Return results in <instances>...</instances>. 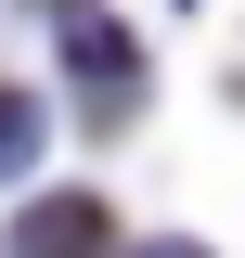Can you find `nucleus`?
Here are the masks:
<instances>
[{
    "label": "nucleus",
    "mask_w": 245,
    "mask_h": 258,
    "mask_svg": "<svg viewBox=\"0 0 245 258\" xmlns=\"http://www.w3.org/2000/svg\"><path fill=\"white\" fill-rule=\"evenodd\" d=\"M65 64H78V103H91V116H129V103H142V39L103 26V13L65 26Z\"/></svg>",
    "instance_id": "1"
},
{
    "label": "nucleus",
    "mask_w": 245,
    "mask_h": 258,
    "mask_svg": "<svg viewBox=\"0 0 245 258\" xmlns=\"http://www.w3.org/2000/svg\"><path fill=\"white\" fill-rule=\"evenodd\" d=\"M13 258H103V207L91 194H39L13 220Z\"/></svg>",
    "instance_id": "2"
},
{
    "label": "nucleus",
    "mask_w": 245,
    "mask_h": 258,
    "mask_svg": "<svg viewBox=\"0 0 245 258\" xmlns=\"http://www.w3.org/2000/svg\"><path fill=\"white\" fill-rule=\"evenodd\" d=\"M39 142H52V116H39V91H13V78H0V194H13V181L39 168Z\"/></svg>",
    "instance_id": "3"
},
{
    "label": "nucleus",
    "mask_w": 245,
    "mask_h": 258,
    "mask_svg": "<svg viewBox=\"0 0 245 258\" xmlns=\"http://www.w3.org/2000/svg\"><path fill=\"white\" fill-rule=\"evenodd\" d=\"M26 13H52V26H78V13H91V0H26Z\"/></svg>",
    "instance_id": "4"
},
{
    "label": "nucleus",
    "mask_w": 245,
    "mask_h": 258,
    "mask_svg": "<svg viewBox=\"0 0 245 258\" xmlns=\"http://www.w3.org/2000/svg\"><path fill=\"white\" fill-rule=\"evenodd\" d=\"M129 258H207V245H168V232H155V245H129Z\"/></svg>",
    "instance_id": "5"
}]
</instances>
